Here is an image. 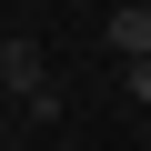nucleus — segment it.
<instances>
[{"instance_id": "f257e3e1", "label": "nucleus", "mask_w": 151, "mask_h": 151, "mask_svg": "<svg viewBox=\"0 0 151 151\" xmlns=\"http://www.w3.org/2000/svg\"><path fill=\"white\" fill-rule=\"evenodd\" d=\"M0 101H20L30 121H60V81H50L40 40H0Z\"/></svg>"}, {"instance_id": "f03ea898", "label": "nucleus", "mask_w": 151, "mask_h": 151, "mask_svg": "<svg viewBox=\"0 0 151 151\" xmlns=\"http://www.w3.org/2000/svg\"><path fill=\"white\" fill-rule=\"evenodd\" d=\"M101 40H111L121 60H151V10H141V0H121V10L101 20Z\"/></svg>"}, {"instance_id": "7ed1b4c3", "label": "nucleus", "mask_w": 151, "mask_h": 151, "mask_svg": "<svg viewBox=\"0 0 151 151\" xmlns=\"http://www.w3.org/2000/svg\"><path fill=\"white\" fill-rule=\"evenodd\" d=\"M121 81H131V101H151V60H121Z\"/></svg>"}, {"instance_id": "20e7f679", "label": "nucleus", "mask_w": 151, "mask_h": 151, "mask_svg": "<svg viewBox=\"0 0 151 151\" xmlns=\"http://www.w3.org/2000/svg\"><path fill=\"white\" fill-rule=\"evenodd\" d=\"M0 131H10V101H0Z\"/></svg>"}, {"instance_id": "39448f33", "label": "nucleus", "mask_w": 151, "mask_h": 151, "mask_svg": "<svg viewBox=\"0 0 151 151\" xmlns=\"http://www.w3.org/2000/svg\"><path fill=\"white\" fill-rule=\"evenodd\" d=\"M141 10H151V0H141Z\"/></svg>"}]
</instances>
